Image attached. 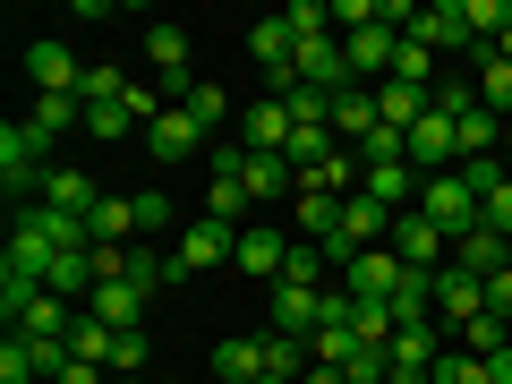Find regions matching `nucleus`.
Instances as JSON below:
<instances>
[{
    "label": "nucleus",
    "mask_w": 512,
    "mask_h": 384,
    "mask_svg": "<svg viewBox=\"0 0 512 384\" xmlns=\"http://www.w3.org/2000/svg\"><path fill=\"white\" fill-rule=\"evenodd\" d=\"M43 154H52V137H43L35 120H9L0 128V188H9V197H26V188H43Z\"/></svg>",
    "instance_id": "obj_1"
},
{
    "label": "nucleus",
    "mask_w": 512,
    "mask_h": 384,
    "mask_svg": "<svg viewBox=\"0 0 512 384\" xmlns=\"http://www.w3.org/2000/svg\"><path fill=\"white\" fill-rule=\"evenodd\" d=\"M419 214L436 222L444 239H461V231H478V188L461 180V171H436V180H419Z\"/></svg>",
    "instance_id": "obj_2"
},
{
    "label": "nucleus",
    "mask_w": 512,
    "mask_h": 384,
    "mask_svg": "<svg viewBox=\"0 0 512 384\" xmlns=\"http://www.w3.org/2000/svg\"><path fill=\"white\" fill-rule=\"evenodd\" d=\"M26 77H35V94H86V69H77V52L60 35L26 43Z\"/></svg>",
    "instance_id": "obj_3"
},
{
    "label": "nucleus",
    "mask_w": 512,
    "mask_h": 384,
    "mask_svg": "<svg viewBox=\"0 0 512 384\" xmlns=\"http://www.w3.org/2000/svg\"><path fill=\"white\" fill-rule=\"evenodd\" d=\"M171 256H180V274H214L222 256H239V231L205 214V222H188V231H180V248H171Z\"/></svg>",
    "instance_id": "obj_4"
},
{
    "label": "nucleus",
    "mask_w": 512,
    "mask_h": 384,
    "mask_svg": "<svg viewBox=\"0 0 512 384\" xmlns=\"http://www.w3.org/2000/svg\"><path fill=\"white\" fill-rule=\"evenodd\" d=\"M291 128L299 120L274 103V94H256V103L239 111V146H248V154H291Z\"/></svg>",
    "instance_id": "obj_5"
},
{
    "label": "nucleus",
    "mask_w": 512,
    "mask_h": 384,
    "mask_svg": "<svg viewBox=\"0 0 512 384\" xmlns=\"http://www.w3.org/2000/svg\"><path fill=\"white\" fill-rule=\"evenodd\" d=\"M410 35L427 43V52H470V9H461V0H419V26H410Z\"/></svg>",
    "instance_id": "obj_6"
},
{
    "label": "nucleus",
    "mask_w": 512,
    "mask_h": 384,
    "mask_svg": "<svg viewBox=\"0 0 512 384\" xmlns=\"http://www.w3.org/2000/svg\"><path fill=\"white\" fill-rule=\"evenodd\" d=\"M384 248L402 256V265H427V274H436L444 256H453V239H444L427 214H393V239H384Z\"/></svg>",
    "instance_id": "obj_7"
},
{
    "label": "nucleus",
    "mask_w": 512,
    "mask_h": 384,
    "mask_svg": "<svg viewBox=\"0 0 512 384\" xmlns=\"http://www.w3.org/2000/svg\"><path fill=\"white\" fill-rule=\"evenodd\" d=\"M444 265H461V274L495 282V274H512V239H504V231H461V239H453V256H444Z\"/></svg>",
    "instance_id": "obj_8"
},
{
    "label": "nucleus",
    "mask_w": 512,
    "mask_h": 384,
    "mask_svg": "<svg viewBox=\"0 0 512 384\" xmlns=\"http://www.w3.org/2000/svg\"><path fill=\"white\" fill-rule=\"evenodd\" d=\"M274 333H291V342H316V325H325V291H291V282H274Z\"/></svg>",
    "instance_id": "obj_9"
},
{
    "label": "nucleus",
    "mask_w": 512,
    "mask_h": 384,
    "mask_svg": "<svg viewBox=\"0 0 512 384\" xmlns=\"http://www.w3.org/2000/svg\"><path fill=\"white\" fill-rule=\"evenodd\" d=\"M359 188L384 205V214H419V171H410V163H367Z\"/></svg>",
    "instance_id": "obj_10"
},
{
    "label": "nucleus",
    "mask_w": 512,
    "mask_h": 384,
    "mask_svg": "<svg viewBox=\"0 0 512 384\" xmlns=\"http://www.w3.org/2000/svg\"><path fill=\"white\" fill-rule=\"evenodd\" d=\"M146 60H154V77L171 86V103L197 86V77H188V35H180V26H146Z\"/></svg>",
    "instance_id": "obj_11"
},
{
    "label": "nucleus",
    "mask_w": 512,
    "mask_h": 384,
    "mask_svg": "<svg viewBox=\"0 0 512 384\" xmlns=\"http://www.w3.org/2000/svg\"><path fill=\"white\" fill-rule=\"evenodd\" d=\"M342 282H350V299H393L402 256H393V248H367V256H350V265H342Z\"/></svg>",
    "instance_id": "obj_12"
},
{
    "label": "nucleus",
    "mask_w": 512,
    "mask_h": 384,
    "mask_svg": "<svg viewBox=\"0 0 512 384\" xmlns=\"http://www.w3.org/2000/svg\"><path fill=\"white\" fill-rule=\"evenodd\" d=\"M86 308L103 316L111 333H137V325H146V291H137L128 274H120V282H94V299H86Z\"/></svg>",
    "instance_id": "obj_13"
},
{
    "label": "nucleus",
    "mask_w": 512,
    "mask_h": 384,
    "mask_svg": "<svg viewBox=\"0 0 512 384\" xmlns=\"http://www.w3.org/2000/svg\"><path fill=\"white\" fill-rule=\"evenodd\" d=\"M35 205H60V214H94V205H103V188H94L77 163H52V171H43V197H35Z\"/></svg>",
    "instance_id": "obj_14"
},
{
    "label": "nucleus",
    "mask_w": 512,
    "mask_h": 384,
    "mask_svg": "<svg viewBox=\"0 0 512 384\" xmlns=\"http://www.w3.org/2000/svg\"><path fill=\"white\" fill-rule=\"evenodd\" d=\"M436 316H453V325L487 316V282H478V274H461V265H444V274H436Z\"/></svg>",
    "instance_id": "obj_15"
},
{
    "label": "nucleus",
    "mask_w": 512,
    "mask_h": 384,
    "mask_svg": "<svg viewBox=\"0 0 512 384\" xmlns=\"http://www.w3.org/2000/svg\"><path fill=\"white\" fill-rule=\"evenodd\" d=\"M239 274H256V282H282V265H291V239L282 231H239V256H231Z\"/></svg>",
    "instance_id": "obj_16"
},
{
    "label": "nucleus",
    "mask_w": 512,
    "mask_h": 384,
    "mask_svg": "<svg viewBox=\"0 0 512 384\" xmlns=\"http://www.w3.org/2000/svg\"><path fill=\"white\" fill-rule=\"evenodd\" d=\"M239 180H248V197H256V205L299 197V171H291V154H248V163H239Z\"/></svg>",
    "instance_id": "obj_17"
},
{
    "label": "nucleus",
    "mask_w": 512,
    "mask_h": 384,
    "mask_svg": "<svg viewBox=\"0 0 512 384\" xmlns=\"http://www.w3.org/2000/svg\"><path fill=\"white\" fill-rule=\"evenodd\" d=\"M376 128H384V111H376V86H350V94H333V137L367 146Z\"/></svg>",
    "instance_id": "obj_18"
},
{
    "label": "nucleus",
    "mask_w": 512,
    "mask_h": 384,
    "mask_svg": "<svg viewBox=\"0 0 512 384\" xmlns=\"http://www.w3.org/2000/svg\"><path fill=\"white\" fill-rule=\"evenodd\" d=\"M146 146H154V154H163V163H188V154H205V128H197V120H188V111H180V103H171V111H163V120H154V128H146Z\"/></svg>",
    "instance_id": "obj_19"
},
{
    "label": "nucleus",
    "mask_w": 512,
    "mask_h": 384,
    "mask_svg": "<svg viewBox=\"0 0 512 384\" xmlns=\"http://www.w3.org/2000/svg\"><path fill=\"white\" fill-rule=\"evenodd\" d=\"M86 231H94V248H128L137 239V197H103L86 214Z\"/></svg>",
    "instance_id": "obj_20"
},
{
    "label": "nucleus",
    "mask_w": 512,
    "mask_h": 384,
    "mask_svg": "<svg viewBox=\"0 0 512 384\" xmlns=\"http://www.w3.org/2000/svg\"><path fill=\"white\" fill-rule=\"evenodd\" d=\"M26 222H35V231L52 239L60 256H69V248H94V231H86V214H60V205H26Z\"/></svg>",
    "instance_id": "obj_21"
},
{
    "label": "nucleus",
    "mask_w": 512,
    "mask_h": 384,
    "mask_svg": "<svg viewBox=\"0 0 512 384\" xmlns=\"http://www.w3.org/2000/svg\"><path fill=\"white\" fill-rule=\"evenodd\" d=\"M69 350H77L86 367H111V350H120V333H111V325H103L94 308H77V325H69Z\"/></svg>",
    "instance_id": "obj_22"
},
{
    "label": "nucleus",
    "mask_w": 512,
    "mask_h": 384,
    "mask_svg": "<svg viewBox=\"0 0 512 384\" xmlns=\"http://www.w3.org/2000/svg\"><path fill=\"white\" fill-rule=\"evenodd\" d=\"M214 376L222 384H265V342H222L214 350Z\"/></svg>",
    "instance_id": "obj_23"
},
{
    "label": "nucleus",
    "mask_w": 512,
    "mask_h": 384,
    "mask_svg": "<svg viewBox=\"0 0 512 384\" xmlns=\"http://www.w3.org/2000/svg\"><path fill=\"white\" fill-rule=\"evenodd\" d=\"M128 128H146L137 111H128V94H120V103H86V137H94V146H120Z\"/></svg>",
    "instance_id": "obj_24"
},
{
    "label": "nucleus",
    "mask_w": 512,
    "mask_h": 384,
    "mask_svg": "<svg viewBox=\"0 0 512 384\" xmlns=\"http://www.w3.org/2000/svg\"><path fill=\"white\" fill-rule=\"evenodd\" d=\"M69 325H77V308H69V299H52V291H35V299H26V316H18V333H60V342H69Z\"/></svg>",
    "instance_id": "obj_25"
},
{
    "label": "nucleus",
    "mask_w": 512,
    "mask_h": 384,
    "mask_svg": "<svg viewBox=\"0 0 512 384\" xmlns=\"http://www.w3.org/2000/svg\"><path fill=\"white\" fill-rule=\"evenodd\" d=\"M436 359H444L436 325H402V333H393V367H427V376H436Z\"/></svg>",
    "instance_id": "obj_26"
},
{
    "label": "nucleus",
    "mask_w": 512,
    "mask_h": 384,
    "mask_svg": "<svg viewBox=\"0 0 512 384\" xmlns=\"http://www.w3.org/2000/svg\"><path fill=\"white\" fill-rule=\"evenodd\" d=\"M333 154H342V137H333V128H291V171H299V180H308L316 163H333Z\"/></svg>",
    "instance_id": "obj_27"
},
{
    "label": "nucleus",
    "mask_w": 512,
    "mask_h": 384,
    "mask_svg": "<svg viewBox=\"0 0 512 384\" xmlns=\"http://www.w3.org/2000/svg\"><path fill=\"white\" fill-rule=\"evenodd\" d=\"M26 120H35L43 137H60V128L86 120V94H35V111H26Z\"/></svg>",
    "instance_id": "obj_28"
},
{
    "label": "nucleus",
    "mask_w": 512,
    "mask_h": 384,
    "mask_svg": "<svg viewBox=\"0 0 512 384\" xmlns=\"http://www.w3.org/2000/svg\"><path fill=\"white\" fill-rule=\"evenodd\" d=\"M299 231H316V248H325V239H333V222H342V197H325V188H299Z\"/></svg>",
    "instance_id": "obj_29"
},
{
    "label": "nucleus",
    "mask_w": 512,
    "mask_h": 384,
    "mask_svg": "<svg viewBox=\"0 0 512 384\" xmlns=\"http://www.w3.org/2000/svg\"><path fill=\"white\" fill-rule=\"evenodd\" d=\"M180 111H188V120H197V128H205V137H214V128H222V111H231V94H222V86H214V77H197V86H188V94H180Z\"/></svg>",
    "instance_id": "obj_30"
},
{
    "label": "nucleus",
    "mask_w": 512,
    "mask_h": 384,
    "mask_svg": "<svg viewBox=\"0 0 512 384\" xmlns=\"http://www.w3.org/2000/svg\"><path fill=\"white\" fill-rule=\"evenodd\" d=\"M248 180H239V171H214V188H205V214H214V222H239V214H248Z\"/></svg>",
    "instance_id": "obj_31"
},
{
    "label": "nucleus",
    "mask_w": 512,
    "mask_h": 384,
    "mask_svg": "<svg viewBox=\"0 0 512 384\" xmlns=\"http://www.w3.org/2000/svg\"><path fill=\"white\" fill-rule=\"evenodd\" d=\"M393 77H402V86H419V94H436V52H427L419 35H402V52H393Z\"/></svg>",
    "instance_id": "obj_32"
},
{
    "label": "nucleus",
    "mask_w": 512,
    "mask_h": 384,
    "mask_svg": "<svg viewBox=\"0 0 512 384\" xmlns=\"http://www.w3.org/2000/svg\"><path fill=\"white\" fill-rule=\"evenodd\" d=\"M128 282H137V291H163V282H180V256H154V248H128Z\"/></svg>",
    "instance_id": "obj_33"
},
{
    "label": "nucleus",
    "mask_w": 512,
    "mask_h": 384,
    "mask_svg": "<svg viewBox=\"0 0 512 384\" xmlns=\"http://www.w3.org/2000/svg\"><path fill=\"white\" fill-rule=\"evenodd\" d=\"M478 103H487V111H512V60L478 52Z\"/></svg>",
    "instance_id": "obj_34"
},
{
    "label": "nucleus",
    "mask_w": 512,
    "mask_h": 384,
    "mask_svg": "<svg viewBox=\"0 0 512 384\" xmlns=\"http://www.w3.org/2000/svg\"><path fill=\"white\" fill-rule=\"evenodd\" d=\"M333 256L316 248V239H291V265H282V282H291V291H316V274H325Z\"/></svg>",
    "instance_id": "obj_35"
},
{
    "label": "nucleus",
    "mask_w": 512,
    "mask_h": 384,
    "mask_svg": "<svg viewBox=\"0 0 512 384\" xmlns=\"http://www.w3.org/2000/svg\"><path fill=\"white\" fill-rule=\"evenodd\" d=\"M453 128H461V163H487V154H495V111L487 103H478L470 120H453Z\"/></svg>",
    "instance_id": "obj_36"
},
{
    "label": "nucleus",
    "mask_w": 512,
    "mask_h": 384,
    "mask_svg": "<svg viewBox=\"0 0 512 384\" xmlns=\"http://www.w3.org/2000/svg\"><path fill=\"white\" fill-rule=\"evenodd\" d=\"M504 342H512V333H504V316H470V325H461V350H470V359H495Z\"/></svg>",
    "instance_id": "obj_37"
},
{
    "label": "nucleus",
    "mask_w": 512,
    "mask_h": 384,
    "mask_svg": "<svg viewBox=\"0 0 512 384\" xmlns=\"http://www.w3.org/2000/svg\"><path fill=\"white\" fill-rule=\"evenodd\" d=\"M350 384H393V350H350Z\"/></svg>",
    "instance_id": "obj_38"
},
{
    "label": "nucleus",
    "mask_w": 512,
    "mask_h": 384,
    "mask_svg": "<svg viewBox=\"0 0 512 384\" xmlns=\"http://www.w3.org/2000/svg\"><path fill=\"white\" fill-rule=\"evenodd\" d=\"M436 384H487V359H470V350H444V359H436Z\"/></svg>",
    "instance_id": "obj_39"
},
{
    "label": "nucleus",
    "mask_w": 512,
    "mask_h": 384,
    "mask_svg": "<svg viewBox=\"0 0 512 384\" xmlns=\"http://www.w3.org/2000/svg\"><path fill=\"white\" fill-rule=\"evenodd\" d=\"M137 231H180V222H171V197H163V188H137Z\"/></svg>",
    "instance_id": "obj_40"
},
{
    "label": "nucleus",
    "mask_w": 512,
    "mask_h": 384,
    "mask_svg": "<svg viewBox=\"0 0 512 384\" xmlns=\"http://www.w3.org/2000/svg\"><path fill=\"white\" fill-rule=\"evenodd\" d=\"M0 384H35V359H26V342H18V333L0 342Z\"/></svg>",
    "instance_id": "obj_41"
},
{
    "label": "nucleus",
    "mask_w": 512,
    "mask_h": 384,
    "mask_svg": "<svg viewBox=\"0 0 512 384\" xmlns=\"http://www.w3.org/2000/svg\"><path fill=\"white\" fill-rule=\"evenodd\" d=\"M478 231H504V239H512V180H504V188H495V197H487V205H478Z\"/></svg>",
    "instance_id": "obj_42"
},
{
    "label": "nucleus",
    "mask_w": 512,
    "mask_h": 384,
    "mask_svg": "<svg viewBox=\"0 0 512 384\" xmlns=\"http://www.w3.org/2000/svg\"><path fill=\"white\" fill-rule=\"evenodd\" d=\"M137 367H146V325L120 333V350H111V376H137Z\"/></svg>",
    "instance_id": "obj_43"
},
{
    "label": "nucleus",
    "mask_w": 512,
    "mask_h": 384,
    "mask_svg": "<svg viewBox=\"0 0 512 384\" xmlns=\"http://www.w3.org/2000/svg\"><path fill=\"white\" fill-rule=\"evenodd\" d=\"M333 26H342V35H359V26H376V0H333Z\"/></svg>",
    "instance_id": "obj_44"
},
{
    "label": "nucleus",
    "mask_w": 512,
    "mask_h": 384,
    "mask_svg": "<svg viewBox=\"0 0 512 384\" xmlns=\"http://www.w3.org/2000/svg\"><path fill=\"white\" fill-rule=\"evenodd\" d=\"M52 384H111V367H86V359H69V367H60Z\"/></svg>",
    "instance_id": "obj_45"
},
{
    "label": "nucleus",
    "mask_w": 512,
    "mask_h": 384,
    "mask_svg": "<svg viewBox=\"0 0 512 384\" xmlns=\"http://www.w3.org/2000/svg\"><path fill=\"white\" fill-rule=\"evenodd\" d=\"M487 316H504V325H512V274H495V282H487Z\"/></svg>",
    "instance_id": "obj_46"
},
{
    "label": "nucleus",
    "mask_w": 512,
    "mask_h": 384,
    "mask_svg": "<svg viewBox=\"0 0 512 384\" xmlns=\"http://www.w3.org/2000/svg\"><path fill=\"white\" fill-rule=\"evenodd\" d=\"M487 384H512V342H504V350L487 359Z\"/></svg>",
    "instance_id": "obj_47"
},
{
    "label": "nucleus",
    "mask_w": 512,
    "mask_h": 384,
    "mask_svg": "<svg viewBox=\"0 0 512 384\" xmlns=\"http://www.w3.org/2000/svg\"><path fill=\"white\" fill-rule=\"evenodd\" d=\"M299 384H350V376H342V367H308V376H299Z\"/></svg>",
    "instance_id": "obj_48"
},
{
    "label": "nucleus",
    "mask_w": 512,
    "mask_h": 384,
    "mask_svg": "<svg viewBox=\"0 0 512 384\" xmlns=\"http://www.w3.org/2000/svg\"><path fill=\"white\" fill-rule=\"evenodd\" d=\"M487 52H495V60H512V26H504V35H495V43H487Z\"/></svg>",
    "instance_id": "obj_49"
},
{
    "label": "nucleus",
    "mask_w": 512,
    "mask_h": 384,
    "mask_svg": "<svg viewBox=\"0 0 512 384\" xmlns=\"http://www.w3.org/2000/svg\"><path fill=\"white\" fill-rule=\"evenodd\" d=\"M265 384H299V376H265Z\"/></svg>",
    "instance_id": "obj_50"
},
{
    "label": "nucleus",
    "mask_w": 512,
    "mask_h": 384,
    "mask_svg": "<svg viewBox=\"0 0 512 384\" xmlns=\"http://www.w3.org/2000/svg\"><path fill=\"white\" fill-rule=\"evenodd\" d=\"M163 384H171V376H163Z\"/></svg>",
    "instance_id": "obj_51"
}]
</instances>
